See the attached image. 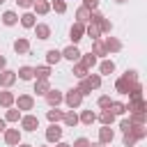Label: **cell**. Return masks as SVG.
Segmentation results:
<instances>
[{"label": "cell", "mask_w": 147, "mask_h": 147, "mask_svg": "<svg viewBox=\"0 0 147 147\" xmlns=\"http://www.w3.org/2000/svg\"><path fill=\"white\" fill-rule=\"evenodd\" d=\"M117 92H122V94H136V92H142L140 85L136 83V71H126V76L117 80Z\"/></svg>", "instance_id": "obj_1"}, {"label": "cell", "mask_w": 147, "mask_h": 147, "mask_svg": "<svg viewBox=\"0 0 147 147\" xmlns=\"http://www.w3.org/2000/svg\"><path fill=\"white\" fill-rule=\"evenodd\" d=\"M80 101H83V94H80L78 90H71V92L67 94V103H69L71 108H74V106H78Z\"/></svg>", "instance_id": "obj_2"}, {"label": "cell", "mask_w": 147, "mask_h": 147, "mask_svg": "<svg viewBox=\"0 0 147 147\" xmlns=\"http://www.w3.org/2000/svg\"><path fill=\"white\" fill-rule=\"evenodd\" d=\"M46 101H48L51 106H57V103L62 101V94H60L57 90H48V92H46Z\"/></svg>", "instance_id": "obj_3"}, {"label": "cell", "mask_w": 147, "mask_h": 147, "mask_svg": "<svg viewBox=\"0 0 147 147\" xmlns=\"http://www.w3.org/2000/svg\"><path fill=\"white\" fill-rule=\"evenodd\" d=\"M62 57H67V60H71V62H74V60H78V57H80V51H78L76 46H69V48H64Z\"/></svg>", "instance_id": "obj_4"}, {"label": "cell", "mask_w": 147, "mask_h": 147, "mask_svg": "<svg viewBox=\"0 0 147 147\" xmlns=\"http://www.w3.org/2000/svg\"><path fill=\"white\" fill-rule=\"evenodd\" d=\"M37 124H39V119H37V117H32V115L23 117V129H25V131H34V129H37Z\"/></svg>", "instance_id": "obj_5"}, {"label": "cell", "mask_w": 147, "mask_h": 147, "mask_svg": "<svg viewBox=\"0 0 147 147\" xmlns=\"http://www.w3.org/2000/svg\"><path fill=\"white\" fill-rule=\"evenodd\" d=\"M5 140H7V145H18L21 133H18L16 129H11V131H7V133H5Z\"/></svg>", "instance_id": "obj_6"}, {"label": "cell", "mask_w": 147, "mask_h": 147, "mask_svg": "<svg viewBox=\"0 0 147 147\" xmlns=\"http://www.w3.org/2000/svg\"><path fill=\"white\" fill-rule=\"evenodd\" d=\"M60 136H62V129H60V126H55V124L46 131V138H48L51 142H53V140H60Z\"/></svg>", "instance_id": "obj_7"}, {"label": "cell", "mask_w": 147, "mask_h": 147, "mask_svg": "<svg viewBox=\"0 0 147 147\" xmlns=\"http://www.w3.org/2000/svg\"><path fill=\"white\" fill-rule=\"evenodd\" d=\"M83 32H85V28H83V23H76V25L71 28V39H74V41H78V39H83Z\"/></svg>", "instance_id": "obj_8"}, {"label": "cell", "mask_w": 147, "mask_h": 147, "mask_svg": "<svg viewBox=\"0 0 147 147\" xmlns=\"http://www.w3.org/2000/svg\"><path fill=\"white\" fill-rule=\"evenodd\" d=\"M18 76H21L23 80H30V78L34 76V69H32V67H21V69H18Z\"/></svg>", "instance_id": "obj_9"}, {"label": "cell", "mask_w": 147, "mask_h": 147, "mask_svg": "<svg viewBox=\"0 0 147 147\" xmlns=\"http://www.w3.org/2000/svg\"><path fill=\"white\" fill-rule=\"evenodd\" d=\"M32 96H18V108H23V110H30L32 108Z\"/></svg>", "instance_id": "obj_10"}, {"label": "cell", "mask_w": 147, "mask_h": 147, "mask_svg": "<svg viewBox=\"0 0 147 147\" xmlns=\"http://www.w3.org/2000/svg\"><path fill=\"white\" fill-rule=\"evenodd\" d=\"M99 138H101V142H110V140H113V131H110L108 126H103V129L99 131Z\"/></svg>", "instance_id": "obj_11"}, {"label": "cell", "mask_w": 147, "mask_h": 147, "mask_svg": "<svg viewBox=\"0 0 147 147\" xmlns=\"http://www.w3.org/2000/svg\"><path fill=\"white\" fill-rule=\"evenodd\" d=\"M14 78H16V76H14L11 71H2V76H0V83H2V85H11V83H14Z\"/></svg>", "instance_id": "obj_12"}, {"label": "cell", "mask_w": 147, "mask_h": 147, "mask_svg": "<svg viewBox=\"0 0 147 147\" xmlns=\"http://www.w3.org/2000/svg\"><path fill=\"white\" fill-rule=\"evenodd\" d=\"M48 34H51L48 25H37V37L39 39H48Z\"/></svg>", "instance_id": "obj_13"}, {"label": "cell", "mask_w": 147, "mask_h": 147, "mask_svg": "<svg viewBox=\"0 0 147 147\" xmlns=\"http://www.w3.org/2000/svg\"><path fill=\"white\" fill-rule=\"evenodd\" d=\"M2 21H5V25H14V23H16V14H14V11H5Z\"/></svg>", "instance_id": "obj_14"}, {"label": "cell", "mask_w": 147, "mask_h": 147, "mask_svg": "<svg viewBox=\"0 0 147 147\" xmlns=\"http://www.w3.org/2000/svg\"><path fill=\"white\" fill-rule=\"evenodd\" d=\"M106 48H108V51H119V41L113 39V37H108V39H106Z\"/></svg>", "instance_id": "obj_15"}, {"label": "cell", "mask_w": 147, "mask_h": 147, "mask_svg": "<svg viewBox=\"0 0 147 147\" xmlns=\"http://www.w3.org/2000/svg\"><path fill=\"white\" fill-rule=\"evenodd\" d=\"M85 83L90 85V90H94V87L101 85V78H99V76H90V78H85Z\"/></svg>", "instance_id": "obj_16"}, {"label": "cell", "mask_w": 147, "mask_h": 147, "mask_svg": "<svg viewBox=\"0 0 147 147\" xmlns=\"http://www.w3.org/2000/svg\"><path fill=\"white\" fill-rule=\"evenodd\" d=\"M34 92H37V94H46V92H48V83H46V80H39V83L34 85Z\"/></svg>", "instance_id": "obj_17"}, {"label": "cell", "mask_w": 147, "mask_h": 147, "mask_svg": "<svg viewBox=\"0 0 147 147\" xmlns=\"http://www.w3.org/2000/svg\"><path fill=\"white\" fill-rule=\"evenodd\" d=\"M21 23H23L25 28H32V25H34V16H32V14H25V16H21Z\"/></svg>", "instance_id": "obj_18"}, {"label": "cell", "mask_w": 147, "mask_h": 147, "mask_svg": "<svg viewBox=\"0 0 147 147\" xmlns=\"http://www.w3.org/2000/svg\"><path fill=\"white\" fill-rule=\"evenodd\" d=\"M14 48H16V53H25V51H28V41H25V39H18V41L14 44Z\"/></svg>", "instance_id": "obj_19"}, {"label": "cell", "mask_w": 147, "mask_h": 147, "mask_svg": "<svg viewBox=\"0 0 147 147\" xmlns=\"http://www.w3.org/2000/svg\"><path fill=\"white\" fill-rule=\"evenodd\" d=\"M46 57H48V62H51V64H53V62H57V60H60V57H62V53H57V51H55V48H53V51H48V53H46Z\"/></svg>", "instance_id": "obj_20"}, {"label": "cell", "mask_w": 147, "mask_h": 147, "mask_svg": "<svg viewBox=\"0 0 147 147\" xmlns=\"http://www.w3.org/2000/svg\"><path fill=\"white\" fill-rule=\"evenodd\" d=\"M113 71H115V64L113 62H108V60L101 62V74H113Z\"/></svg>", "instance_id": "obj_21"}, {"label": "cell", "mask_w": 147, "mask_h": 147, "mask_svg": "<svg viewBox=\"0 0 147 147\" xmlns=\"http://www.w3.org/2000/svg\"><path fill=\"white\" fill-rule=\"evenodd\" d=\"M34 74H37V76H39V78H41V80H46V78H48V74H51V71H48V67H37V69H34Z\"/></svg>", "instance_id": "obj_22"}, {"label": "cell", "mask_w": 147, "mask_h": 147, "mask_svg": "<svg viewBox=\"0 0 147 147\" xmlns=\"http://www.w3.org/2000/svg\"><path fill=\"white\" fill-rule=\"evenodd\" d=\"M110 108H113V115H122V113L126 110L124 103H110Z\"/></svg>", "instance_id": "obj_23"}, {"label": "cell", "mask_w": 147, "mask_h": 147, "mask_svg": "<svg viewBox=\"0 0 147 147\" xmlns=\"http://www.w3.org/2000/svg\"><path fill=\"white\" fill-rule=\"evenodd\" d=\"M113 117H115V115H113V113H110V110H103V113H101V117H99V119H101V122H103V124H110V122H113Z\"/></svg>", "instance_id": "obj_24"}, {"label": "cell", "mask_w": 147, "mask_h": 147, "mask_svg": "<svg viewBox=\"0 0 147 147\" xmlns=\"http://www.w3.org/2000/svg\"><path fill=\"white\" fill-rule=\"evenodd\" d=\"M62 119H64V122H67V124H69V126H74V124H76V122H78V117H76V113H67V115H64V117H62Z\"/></svg>", "instance_id": "obj_25"}, {"label": "cell", "mask_w": 147, "mask_h": 147, "mask_svg": "<svg viewBox=\"0 0 147 147\" xmlns=\"http://www.w3.org/2000/svg\"><path fill=\"white\" fill-rule=\"evenodd\" d=\"M11 101H14V96H11L9 92H2V94H0V103H2V106H9Z\"/></svg>", "instance_id": "obj_26"}, {"label": "cell", "mask_w": 147, "mask_h": 147, "mask_svg": "<svg viewBox=\"0 0 147 147\" xmlns=\"http://www.w3.org/2000/svg\"><path fill=\"white\" fill-rule=\"evenodd\" d=\"M78 18H80V23L87 21V18H90V9H87V7H80V9H78Z\"/></svg>", "instance_id": "obj_27"}, {"label": "cell", "mask_w": 147, "mask_h": 147, "mask_svg": "<svg viewBox=\"0 0 147 147\" xmlns=\"http://www.w3.org/2000/svg\"><path fill=\"white\" fill-rule=\"evenodd\" d=\"M62 117H64V115H62L60 110H48V119H51V122H57V119H62Z\"/></svg>", "instance_id": "obj_28"}, {"label": "cell", "mask_w": 147, "mask_h": 147, "mask_svg": "<svg viewBox=\"0 0 147 147\" xmlns=\"http://www.w3.org/2000/svg\"><path fill=\"white\" fill-rule=\"evenodd\" d=\"M80 119H83V122H85V124H92V122H94V113H92V110H85V113H83V117H80Z\"/></svg>", "instance_id": "obj_29"}, {"label": "cell", "mask_w": 147, "mask_h": 147, "mask_svg": "<svg viewBox=\"0 0 147 147\" xmlns=\"http://www.w3.org/2000/svg\"><path fill=\"white\" fill-rule=\"evenodd\" d=\"M74 74H76V76H78V78H85V76H87V69H85V67H83V64H78V67H76V69H74Z\"/></svg>", "instance_id": "obj_30"}, {"label": "cell", "mask_w": 147, "mask_h": 147, "mask_svg": "<svg viewBox=\"0 0 147 147\" xmlns=\"http://www.w3.org/2000/svg\"><path fill=\"white\" fill-rule=\"evenodd\" d=\"M94 62H96V60H94V55H85V57H83V67H85V69H87V67H92Z\"/></svg>", "instance_id": "obj_31"}, {"label": "cell", "mask_w": 147, "mask_h": 147, "mask_svg": "<svg viewBox=\"0 0 147 147\" xmlns=\"http://www.w3.org/2000/svg\"><path fill=\"white\" fill-rule=\"evenodd\" d=\"M87 34H90L92 39H96V37H99V28H96V25H90V28H87Z\"/></svg>", "instance_id": "obj_32"}, {"label": "cell", "mask_w": 147, "mask_h": 147, "mask_svg": "<svg viewBox=\"0 0 147 147\" xmlns=\"http://www.w3.org/2000/svg\"><path fill=\"white\" fill-rule=\"evenodd\" d=\"M133 142H136V136H133V133H126V136H124V145H126V147H131Z\"/></svg>", "instance_id": "obj_33"}, {"label": "cell", "mask_w": 147, "mask_h": 147, "mask_svg": "<svg viewBox=\"0 0 147 147\" xmlns=\"http://www.w3.org/2000/svg\"><path fill=\"white\" fill-rule=\"evenodd\" d=\"M74 147H90V140H87V138H78V140L74 142Z\"/></svg>", "instance_id": "obj_34"}, {"label": "cell", "mask_w": 147, "mask_h": 147, "mask_svg": "<svg viewBox=\"0 0 147 147\" xmlns=\"http://www.w3.org/2000/svg\"><path fill=\"white\" fill-rule=\"evenodd\" d=\"M53 7H55V11H64V9H67V5H64L62 0H55V2H53Z\"/></svg>", "instance_id": "obj_35"}, {"label": "cell", "mask_w": 147, "mask_h": 147, "mask_svg": "<svg viewBox=\"0 0 147 147\" xmlns=\"http://www.w3.org/2000/svg\"><path fill=\"white\" fill-rule=\"evenodd\" d=\"M37 11L39 14H46L48 11V2H37Z\"/></svg>", "instance_id": "obj_36"}, {"label": "cell", "mask_w": 147, "mask_h": 147, "mask_svg": "<svg viewBox=\"0 0 147 147\" xmlns=\"http://www.w3.org/2000/svg\"><path fill=\"white\" fill-rule=\"evenodd\" d=\"M94 53H96V55H103V53H106V46L96 41V44H94Z\"/></svg>", "instance_id": "obj_37"}, {"label": "cell", "mask_w": 147, "mask_h": 147, "mask_svg": "<svg viewBox=\"0 0 147 147\" xmlns=\"http://www.w3.org/2000/svg\"><path fill=\"white\" fill-rule=\"evenodd\" d=\"M99 106H101V108H108V106H110V99H108V96H101V99H99Z\"/></svg>", "instance_id": "obj_38"}, {"label": "cell", "mask_w": 147, "mask_h": 147, "mask_svg": "<svg viewBox=\"0 0 147 147\" xmlns=\"http://www.w3.org/2000/svg\"><path fill=\"white\" fill-rule=\"evenodd\" d=\"M133 122L142 124V122H145V113H136V115H133Z\"/></svg>", "instance_id": "obj_39"}, {"label": "cell", "mask_w": 147, "mask_h": 147, "mask_svg": "<svg viewBox=\"0 0 147 147\" xmlns=\"http://www.w3.org/2000/svg\"><path fill=\"white\" fill-rule=\"evenodd\" d=\"M7 119H9V122L18 119V113H16V110H9V113H7Z\"/></svg>", "instance_id": "obj_40"}, {"label": "cell", "mask_w": 147, "mask_h": 147, "mask_svg": "<svg viewBox=\"0 0 147 147\" xmlns=\"http://www.w3.org/2000/svg\"><path fill=\"white\" fill-rule=\"evenodd\" d=\"M96 5H99V0H85V7H87V9H90V7H96Z\"/></svg>", "instance_id": "obj_41"}, {"label": "cell", "mask_w": 147, "mask_h": 147, "mask_svg": "<svg viewBox=\"0 0 147 147\" xmlns=\"http://www.w3.org/2000/svg\"><path fill=\"white\" fill-rule=\"evenodd\" d=\"M16 2H18L21 7H30V5H32V0H16Z\"/></svg>", "instance_id": "obj_42"}, {"label": "cell", "mask_w": 147, "mask_h": 147, "mask_svg": "<svg viewBox=\"0 0 147 147\" xmlns=\"http://www.w3.org/2000/svg\"><path fill=\"white\" fill-rule=\"evenodd\" d=\"M0 131H5V119H0Z\"/></svg>", "instance_id": "obj_43"}, {"label": "cell", "mask_w": 147, "mask_h": 147, "mask_svg": "<svg viewBox=\"0 0 147 147\" xmlns=\"http://www.w3.org/2000/svg\"><path fill=\"white\" fill-rule=\"evenodd\" d=\"M2 67H5V57H0V69H2Z\"/></svg>", "instance_id": "obj_44"}, {"label": "cell", "mask_w": 147, "mask_h": 147, "mask_svg": "<svg viewBox=\"0 0 147 147\" xmlns=\"http://www.w3.org/2000/svg\"><path fill=\"white\" fill-rule=\"evenodd\" d=\"M57 147H69V145H64V142H60V145H57Z\"/></svg>", "instance_id": "obj_45"}, {"label": "cell", "mask_w": 147, "mask_h": 147, "mask_svg": "<svg viewBox=\"0 0 147 147\" xmlns=\"http://www.w3.org/2000/svg\"><path fill=\"white\" fill-rule=\"evenodd\" d=\"M21 147H30V145H21Z\"/></svg>", "instance_id": "obj_46"}, {"label": "cell", "mask_w": 147, "mask_h": 147, "mask_svg": "<svg viewBox=\"0 0 147 147\" xmlns=\"http://www.w3.org/2000/svg\"><path fill=\"white\" fill-rule=\"evenodd\" d=\"M94 147H101V145H94Z\"/></svg>", "instance_id": "obj_47"}, {"label": "cell", "mask_w": 147, "mask_h": 147, "mask_svg": "<svg viewBox=\"0 0 147 147\" xmlns=\"http://www.w3.org/2000/svg\"><path fill=\"white\" fill-rule=\"evenodd\" d=\"M117 2H124V0H117Z\"/></svg>", "instance_id": "obj_48"}, {"label": "cell", "mask_w": 147, "mask_h": 147, "mask_svg": "<svg viewBox=\"0 0 147 147\" xmlns=\"http://www.w3.org/2000/svg\"><path fill=\"white\" fill-rule=\"evenodd\" d=\"M2 2H5V0H0V5H2Z\"/></svg>", "instance_id": "obj_49"}]
</instances>
